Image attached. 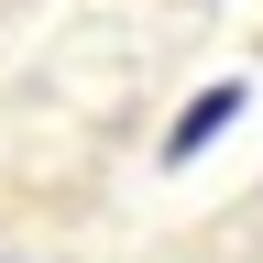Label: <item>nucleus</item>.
Wrapping results in <instances>:
<instances>
[{"label": "nucleus", "mask_w": 263, "mask_h": 263, "mask_svg": "<svg viewBox=\"0 0 263 263\" xmlns=\"http://www.w3.org/2000/svg\"><path fill=\"white\" fill-rule=\"evenodd\" d=\"M230 110H241V88H209V99H197V110H186L176 132H164V154H176V164H186V154H197V143H209V132H219Z\"/></svg>", "instance_id": "f257e3e1"}]
</instances>
